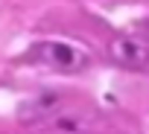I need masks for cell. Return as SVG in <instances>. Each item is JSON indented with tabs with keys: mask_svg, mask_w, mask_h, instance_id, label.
<instances>
[{
	"mask_svg": "<svg viewBox=\"0 0 149 134\" xmlns=\"http://www.w3.org/2000/svg\"><path fill=\"white\" fill-rule=\"evenodd\" d=\"M108 55L114 64L126 67V70H146L149 67V47L137 38H129V35L114 38L108 44Z\"/></svg>",
	"mask_w": 149,
	"mask_h": 134,
	"instance_id": "6da1fadb",
	"label": "cell"
},
{
	"mask_svg": "<svg viewBox=\"0 0 149 134\" xmlns=\"http://www.w3.org/2000/svg\"><path fill=\"white\" fill-rule=\"evenodd\" d=\"M41 58L53 67H58V70H79V67L88 64V55L79 52L76 47H70V44H61V41H53V44H41L38 47Z\"/></svg>",
	"mask_w": 149,
	"mask_h": 134,
	"instance_id": "7a4b0ae2",
	"label": "cell"
}]
</instances>
